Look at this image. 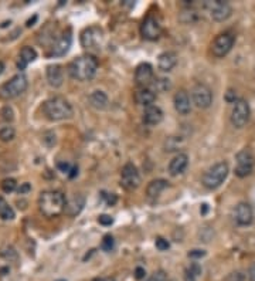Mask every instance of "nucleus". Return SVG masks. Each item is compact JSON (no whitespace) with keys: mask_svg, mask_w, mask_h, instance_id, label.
Segmentation results:
<instances>
[{"mask_svg":"<svg viewBox=\"0 0 255 281\" xmlns=\"http://www.w3.org/2000/svg\"><path fill=\"white\" fill-rule=\"evenodd\" d=\"M105 196H106V194H105ZM106 203L109 204V206L116 203V196H115V194H108V196H106Z\"/></svg>","mask_w":255,"mask_h":281,"instance_id":"46","label":"nucleus"},{"mask_svg":"<svg viewBox=\"0 0 255 281\" xmlns=\"http://www.w3.org/2000/svg\"><path fill=\"white\" fill-rule=\"evenodd\" d=\"M77 174H78V168H77V166H73V169H71V172H70L68 176H70V178H74Z\"/></svg>","mask_w":255,"mask_h":281,"instance_id":"48","label":"nucleus"},{"mask_svg":"<svg viewBox=\"0 0 255 281\" xmlns=\"http://www.w3.org/2000/svg\"><path fill=\"white\" fill-rule=\"evenodd\" d=\"M187 270H189V272L193 273V274H194L196 277H198V276L201 274V267L198 266L197 263H193V264L190 266V267H189V269H187Z\"/></svg>","mask_w":255,"mask_h":281,"instance_id":"41","label":"nucleus"},{"mask_svg":"<svg viewBox=\"0 0 255 281\" xmlns=\"http://www.w3.org/2000/svg\"><path fill=\"white\" fill-rule=\"evenodd\" d=\"M13 118H14V112L10 107H3L0 109V121L10 122V121H13Z\"/></svg>","mask_w":255,"mask_h":281,"instance_id":"31","label":"nucleus"},{"mask_svg":"<svg viewBox=\"0 0 255 281\" xmlns=\"http://www.w3.org/2000/svg\"><path fill=\"white\" fill-rule=\"evenodd\" d=\"M84 204H85L84 196L76 194L74 197H71V199L67 200L66 210H64V212H67V214H70V216H76V214H78L81 210H83Z\"/></svg>","mask_w":255,"mask_h":281,"instance_id":"24","label":"nucleus"},{"mask_svg":"<svg viewBox=\"0 0 255 281\" xmlns=\"http://www.w3.org/2000/svg\"><path fill=\"white\" fill-rule=\"evenodd\" d=\"M0 217H1L3 220H11V219H14V210H13L11 206H9L6 202H3V203L0 204Z\"/></svg>","mask_w":255,"mask_h":281,"instance_id":"29","label":"nucleus"},{"mask_svg":"<svg viewBox=\"0 0 255 281\" xmlns=\"http://www.w3.org/2000/svg\"><path fill=\"white\" fill-rule=\"evenodd\" d=\"M121 186L126 190H135L141 186V175L132 162L123 165L121 172Z\"/></svg>","mask_w":255,"mask_h":281,"instance_id":"9","label":"nucleus"},{"mask_svg":"<svg viewBox=\"0 0 255 281\" xmlns=\"http://www.w3.org/2000/svg\"><path fill=\"white\" fill-rule=\"evenodd\" d=\"M3 202H4V200H3V199H1V197H0V204L3 203Z\"/></svg>","mask_w":255,"mask_h":281,"instance_id":"51","label":"nucleus"},{"mask_svg":"<svg viewBox=\"0 0 255 281\" xmlns=\"http://www.w3.org/2000/svg\"><path fill=\"white\" fill-rule=\"evenodd\" d=\"M43 114L50 121H64L73 116V107L66 98H48L43 102Z\"/></svg>","mask_w":255,"mask_h":281,"instance_id":"3","label":"nucleus"},{"mask_svg":"<svg viewBox=\"0 0 255 281\" xmlns=\"http://www.w3.org/2000/svg\"><path fill=\"white\" fill-rule=\"evenodd\" d=\"M30 190H31V186H30V184H21L19 187V194L27 193V192H30Z\"/></svg>","mask_w":255,"mask_h":281,"instance_id":"43","label":"nucleus"},{"mask_svg":"<svg viewBox=\"0 0 255 281\" xmlns=\"http://www.w3.org/2000/svg\"><path fill=\"white\" fill-rule=\"evenodd\" d=\"M17 187V184H16V181L14 179H4L3 182H1V189H3V192H6V193H10V192H13L14 189Z\"/></svg>","mask_w":255,"mask_h":281,"instance_id":"32","label":"nucleus"},{"mask_svg":"<svg viewBox=\"0 0 255 281\" xmlns=\"http://www.w3.org/2000/svg\"><path fill=\"white\" fill-rule=\"evenodd\" d=\"M141 34L145 40L155 41L161 37L162 34V24L159 20L156 19L153 14H149L146 19L142 21L141 24Z\"/></svg>","mask_w":255,"mask_h":281,"instance_id":"13","label":"nucleus"},{"mask_svg":"<svg viewBox=\"0 0 255 281\" xmlns=\"http://www.w3.org/2000/svg\"><path fill=\"white\" fill-rule=\"evenodd\" d=\"M71 41H73L71 31L67 30V33H64V34L53 44L51 51H50V56H54V57H61V56H64L67 51L70 50V47H71Z\"/></svg>","mask_w":255,"mask_h":281,"instance_id":"16","label":"nucleus"},{"mask_svg":"<svg viewBox=\"0 0 255 281\" xmlns=\"http://www.w3.org/2000/svg\"><path fill=\"white\" fill-rule=\"evenodd\" d=\"M234 36L231 33H221L218 34L217 37L214 39V41L211 43V53L213 56L217 58L226 57L227 54L231 51L233 46H234Z\"/></svg>","mask_w":255,"mask_h":281,"instance_id":"10","label":"nucleus"},{"mask_svg":"<svg viewBox=\"0 0 255 281\" xmlns=\"http://www.w3.org/2000/svg\"><path fill=\"white\" fill-rule=\"evenodd\" d=\"M226 101L228 102V104H236L237 101V91H234V90H228L226 93Z\"/></svg>","mask_w":255,"mask_h":281,"instance_id":"36","label":"nucleus"},{"mask_svg":"<svg viewBox=\"0 0 255 281\" xmlns=\"http://www.w3.org/2000/svg\"><path fill=\"white\" fill-rule=\"evenodd\" d=\"M191 101L200 109H206L213 104V91L206 84H196L191 90Z\"/></svg>","mask_w":255,"mask_h":281,"instance_id":"12","label":"nucleus"},{"mask_svg":"<svg viewBox=\"0 0 255 281\" xmlns=\"http://www.w3.org/2000/svg\"><path fill=\"white\" fill-rule=\"evenodd\" d=\"M0 256L7 260V262H14L17 260V252L11 247V246H4L1 250H0Z\"/></svg>","mask_w":255,"mask_h":281,"instance_id":"28","label":"nucleus"},{"mask_svg":"<svg viewBox=\"0 0 255 281\" xmlns=\"http://www.w3.org/2000/svg\"><path fill=\"white\" fill-rule=\"evenodd\" d=\"M227 281H244V276L241 273H231L228 277H227Z\"/></svg>","mask_w":255,"mask_h":281,"instance_id":"40","label":"nucleus"},{"mask_svg":"<svg viewBox=\"0 0 255 281\" xmlns=\"http://www.w3.org/2000/svg\"><path fill=\"white\" fill-rule=\"evenodd\" d=\"M43 141H44V144L47 146L56 145V134H53V132H46V134L43 135Z\"/></svg>","mask_w":255,"mask_h":281,"instance_id":"34","label":"nucleus"},{"mask_svg":"<svg viewBox=\"0 0 255 281\" xmlns=\"http://www.w3.org/2000/svg\"><path fill=\"white\" fill-rule=\"evenodd\" d=\"M145 276H146V272H145L143 267H136V269H135V279H136V280L145 279Z\"/></svg>","mask_w":255,"mask_h":281,"instance_id":"42","label":"nucleus"},{"mask_svg":"<svg viewBox=\"0 0 255 281\" xmlns=\"http://www.w3.org/2000/svg\"><path fill=\"white\" fill-rule=\"evenodd\" d=\"M204 7L216 21H224L233 14V7L223 0H208L204 3Z\"/></svg>","mask_w":255,"mask_h":281,"instance_id":"8","label":"nucleus"},{"mask_svg":"<svg viewBox=\"0 0 255 281\" xmlns=\"http://www.w3.org/2000/svg\"><path fill=\"white\" fill-rule=\"evenodd\" d=\"M104 40V31L98 26H91L81 33V46L86 50H98Z\"/></svg>","mask_w":255,"mask_h":281,"instance_id":"7","label":"nucleus"},{"mask_svg":"<svg viewBox=\"0 0 255 281\" xmlns=\"http://www.w3.org/2000/svg\"><path fill=\"white\" fill-rule=\"evenodd\" d=\"M196 280H197V277L186 269V272H184V281H196Z\"/></svg>","mask_w":255,"mask_h":281,"instance_id":"44","label":"nucleus"},{"mask_svg":"<svg viewBox=\"0 0 255 281\" xmlns=\"http://www.w3.org/2000/svg\"><path fill=\"white\" fill-rule=\"evenodd\" d=\"M155 244H156V249L161 250V252H166V250L170 247L169 242H168L166 239H163V237H158L156 242H155Z\"/></svg>","mask_w":255,"mask_h":281,"instance_id":"33","label":"nucleus"},{"mask_svg":"<svg viewBox=\"0 0 255 281\" xmlns=\"http://www.w3.org/2000/svg\"><path fill=\"white\" fill-rule=\"evenodd\" d=\"M113 247H115V240H113V237L111 234H106L104 237V240L101 243V249L104 250V252H112Z\"/></svg>","mask_w":255,"mask_h":281,"instance_id":"30","label":"nucleus"},{"mask_svg":"<svg viewBox=\"0 0 255 281\" xmlns=\"http://www.w3.org/2000/svg\"><path fill=\"white\" fill-rule=\"evenodd\" d=\"M248 279H250V281H255V263L251 264V267L248 270Z\"/></svg>","mask_w":255,"mask_h":281,"instance_id":"45","label":"nucleus"},{"mask_svg":"<svg viewBox=\"0 0 255 281\" xmlns=\"http://www.w3.org/2000/svg\"><path fill=\"white\" fill-rule=\"evenodd\" d=\"M46 76H47L48 84L53 88H60L64 83V71H63V67L60 64L48 66Z\"/></svg>","mask_w":255,"mask_h":281,"instance_id":"19","label":"nucleus"},{"mask_svg":"<svg viewBox=\"0 0 255 281\" xmlns=\"http://www.w3.org/2000/svg\"><path fill=\"white\" fill-rule=\"evenodd\" d=\"M189 165V156L187 154H177L174 156L169 164V174L171 176H177V175H181L186 168Z\"/></svg>","mask_w":255,"mask_h":281,"instance_id":"20","label":"nucleus"},{"mask_svg":"<svg viewBox=\"0 0 255 281\" xmlns=\"http://www.w3.org/2000/svg\"><path fill=\"white\" fill-rule=\"evenodd\" d=\"M27 77L24 74H16L9 81L0 86V98L3 99H11L21 95L27 90Z\"/></svg>","mask_w":255,"mask_h":281,"instance_id":"5","label":"nucleus"},{"mask_svg":"<svg viewBox=\"0 0 255 281\" xmlns=\"http://www.w3.org/2000/svg\"><path fill=\"white\" fill-rule=\"evenodd\" d=\"M89 104L96 109H105L108 107V97L104 91H94L89 95Z\"/></svg>","mask_w":255,"mask_h":281,"instance_id":"26","label":"nucleus"},{"mask_svg":"<svg viewBox=\"0 0 255 281\" xmlns=\"http://www.w3.org/2000/svg\"><path fill=\"white\" fill-rule=\"evenodd\" d=\"M189 256L190 259H201V257H204L206 256V252L204 250H201V249H194V250H191V252H189Z\"/></svg>","mask_w":255,"mask_h":281,"instance_id":"38","label":"nucleus"},{"mask_svg":"<svg viewBox=\"0 0 255 281\" xmlns=\"http://www.w3.org/2000/svg\"><path fill=\"white\" fill-rule=\"evenodd\" d=\"M16 136V129L11 125H6L0 128V141L3 142H9Z\"/></svg>","mask_w":255,"mask_h":281,"instance_id":"27","label":"nucleus"},{"mask_svg":"<svg viewBox=\"0 0 255 281\" xmlns=\"http://www.w3.org/2000/svg\"><path fill=\"white\" fill-rule=\"evenodd\" d=\"M36 58H37V51L33 49V47H30V46H26V47H23V49L20 50L17 67H19V70H24Z\"/></svg>","mask_w":255,"mask_h":281,"instance_id":"23","label":"nucleus"},{"mask_svg":"<svg viewBox=\"0 0 255 281\" xmlns=\"http://www.w3.org/2000/svg\"><path fill=\"white\" fill-rule=\"evenodd\" d=\"M237 166L236 175L238 178H247L253 174L255 165V158L250 149H243L236 155Z\"/></svg>","mask_w":255,"mask_h":281,"instance_id":"6","label":"nucleus"},{"mask_svg":"<svg viewBox=\"0 0 255 281\" xmlns=\"http://www.w3.org/2000/svg\"><path fill=\"white\" fill-rule=\"evenodd\" d=\"M98 223L102 224V226H111L113 223V219L111 216H108V214H101L98 217Z\"/></svg>","mask_w":255,"mask_h":281,"instance_id":"37","label":"nucleus"},{"mask_svg":"<svg viewBox=\"0 0 255 281\" xmlns=\"http://www.w3.org/2000/svg\"><path fill=\"white\" fill-rule=\"evenodd\" d=\"M173 102H174L176 111L179 112L180 115H189L190 111H191V104H190V97L189 94H187V91L179 90L174 94Z\"/></svg>","mask_w":255,"mask_h":281,"instance_id":"17","label":"nucleus"},{"mask_svg":"<svg viewBox=\"0 0 255 281\" xmlns=\"http://www.w3.org/2000/svg\"><path fill=\"white\" fill-rule=\"evenodd\" d=\"M201 213H207V204H203V212H201Z\"/></svg>","mask_w":255,"mask_h":281,"instance_id":"49","label":"nucleus"},{"mask_svg":"<svg viewBox=\"0 0 255 281\" xmlns=\"http://www.w3.org/2000/svg\"><path fill=\"white\" fill-rule=\"evenodd\" d=\"M148 281H166V273L163 272V270L155 272L151 277L148 279Z\"/></svg>","mask_w":255,"mask_h":281,"instance_id":"35","label":"nucleus"},{"mask_svg":"<svg viewBox=\"0 0 255 281\" xmlns=\"http://www.w3.org/2000/svg\"><path fill=\"white\" fill-rule=\"evenodd\" d=\"M234 220L238 226H250L254 220V212L251 204L247 202H241L234 209Z\"/></svg>","mask_w":255,"mask_h":281,"instance_id":"14","label":"nucleus"},{"mask_svg":"<svg viewBox=\"0 0 255 281\" xmlns=\"http://www.w3.org/2000/svg\"><path fill=\"white\" fill-rule=\"evenodd\" d=\"M96 70H98V61L91 54H85V56L74 58L67 67L70 77L74 78L77 81L92 80L96 74Z\"/></svg>","mask_w":255,"mask_h":281,"instance_id":"1","label":"nucleus"},{"mask_svg":"<svg viewBox=\"0 0 255 281\" xmlns=\"http://www.w3.org/2000/svg\"><path fill=\"white\" fill-rule=\"evenodd\" d=\"M92 281H115L113 277H98V279H94Z\"/></svg>","mask_w":255,"mask_h":281,"instance_id":"47","label":"nucleus"},{"mask_svg":"<svg viewBox=\"0 0 255 281\" xmlns=\"http://www.w3.org/2000/svg\"><path fill=\"white\" fill-rule=\"evenodd\" d=\"M177 64V54L174 51H165L159 56L158 60V67L163 73H169Z\"/></svg>","mask_w":255,"mask_h":281,"instance_id":"21","label":"nucleus"},{"mask_svg":"<svg viewBox=\"0 0 255 281\" xmlns=\"http://www.w3.org/2000/svg\"><path fill=\"white\" fill-rule=\"evenodd\" d=\"M57 168H58L63 174H67V175H70L71 169H73V166L70 165L68 162H58V164H57Z\"/></svg>","mask_w":255,"mask_h":281,"instance_id":"39","label":"nucleus"},{"mask_svg":"<svg viewBox=\"0 0 255 281\" xmlns=\"http://www.w3.org/2000/svg\"><path fill=\"white\" fill-rule=\"evenodd\" d=\"M143 124L148 126H156L163 121V111L158 105H151L145 108L143 116H142Z\"/></svg>","mask_w":255,"mask_h":281,"instance_id":"18","label":"nucleus"},{"mask_svg":"<svg viewBox=\"0 0 255 281\" xmlns=\"http://www.w3.org/2000/svg\"><path fill=\"white\" fill-rule=\"evenodd\" d=\"M228 172H230V168L227 162H218L216 165H213L203 175V186L208 190L217 189L227 179Z\"/></svg>","mask_w":255,"mask_h":281,"instance_id":"4","label":"nucleus"},{"mask_svg":"<svg viewBox=\"0 0 255 281\" xmlns=\"http://www.w3.org/2000/svg\"><path fill=\"white\" fill-rule=\"evenodd\" d=\"M135 101H136L138 105L148 108L153 105V102L156 101V94H155V91L151 90V88H139L135 93Z\"/></svg>","mask_w":255,"mask_h":281,"instance_id":"22","label":"nucleus"},{"mask_svg":"<svg viewBox=\"0 0 255 281\" xmlns=\"http://www.w3.org/2000/svg\"><path fill=\"white\" fill-rule=\"evenodd\" d=\"M3 70H4V64H3V63L0 61V74L3 73Z\"/></svg>","mask_w":255,"mask_h":281,"instance_id":"50","label":"nucleus"},{"mask_svg":"<svg viewBox=\"0 0 255 281\" xmlns=\"http://www.w3.org/2000/svg\"><path fill=\"white\" fill-rule=\"evenodd\" d=\"M168 186H169V182L166 179H155V181H152L151 184L148 185L146 194L149 197H158Z\"/></svg>","mask_w":255,"mask_h":281,"instance_id":"25","label":"nucleus"},{"mask_svg":"<svg viewBox=\"0 0 255 281\" xmlns=\"http://www.w3.org/2000/svg\"><path fill=\"white\" fill-rule=\"evenodd\" d=\"M57 281H66V280H57Z\"/></svg>","mask_w":255,"mask_h":281,"instance_id":"52","label":"nucleus"},{"mask_svg":"<svg viewBox=\"0 0 255 281\" xmlns=\"http://www.w3.org/2000/svg\"><path fill=\"white\" fill-rule=\"evenodd\" d=\"M250 116H251L250 104L243 98L238 99L233 107V111H231V124L236 128H243L248 124Z\"/></svg>","mask_w":255,"mask_h":281,"instance_id":"11","label":"nucleus"},{"mask_svg":"<svg viewBox=\"0 0 255 281\" xmlns=\"http://www.w3.org/2000/svg\"><path fill=\"white\" fill-rule=\"evenodd\" d=\"M67 199L60 190H44L38 196V209L46 217H57L66 210Z\"/></svg>","mask_w":255,"mask_h":281,"instance_id":"2","label":"nucleus"},{"mask_svg":"<svg viewBox=\"0 0 255 281\" xmlns=\"http://www.w3.org/2000/svg\"><path fill=\"white\" fill-rule=\"evenodd\" d=\"M153 80V67L149 63H142L135 71V83L141 88H146Z\"/></svg>","mask_w":255,"mask_h":281,"instance_id":"15","label":"nucleus"}]
</instances>
